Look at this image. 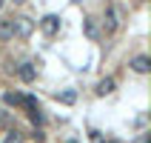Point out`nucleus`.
Returning <instances> with one entry per match:
<instances>
[{
    "mask_svg": "<svg viewBox=\"0 0 151 143\" xmlns=\"http://www.w3.org/2000/svg\"><path fill=\"white\" fill-rule=\"evenodd\" d=\"M12 29H14L17 37H32V32H34V20H32V17H26V15L12 17Z\"/></svg>",
    "mask_w": 151,
    "mask_h": 143,
    "instance_id": "nucleus-1",
    "label": "nucleus"
},
{
    "mask_svg": "<svg viewBox=\"0 0 151 143\" xmlns=\"http://www.w3.org/2000/svg\"><path fill=\"white\" fill-rule=\"evenodd\" d=\"M103 26H106V32H109V34H114V32L120 29V9H117V6H109V9H106Z\"/></svg>",
    "mask_w": 151,
    "mask_h": 143,
    "instance_id": "nucleus-2",
    "label": "nucleus"
},
{
    "mask_svg": "<svg viewBox=\"0 0 151 143\" xmlns=\"http://www.w3.org/2000/svg\"><path fill=\"white\" fill-rule=\"evenodd\" d=\"M40 32L49 34V37H54V34L60 32V17H57V15H46V17L40 20Z\"/></svg>",
    "mask_w": 151,
    "mask_h": 143,
    "instance_id": "nucleus-3",
    "label": "nucleus"
},
{
    "mask_svg": "<svg viewBox=\"0 0 151 143\" xmlns=\"http://www.w3.org/2000/svg\"><path fill=\"white\" fill-rule=\"evenodd\" d=\"M17 75H20V80L32 83L34 77H37V63H34V60H26V63H20V66H17Z\"/></svg>",
    "mask_w": 151,
    "mask_h": 143,
    "instance_id": "nucleus-4",
    "label": "nucleus"
},
{
    "mask_svg": "<svg viewBox=\"0 0 151 143\" xmlns=\"http://www.w3.org/2000/svg\"><path fill=\"white\" fill-rule=\"evenodd\" d=\"M131 69H134L137 75H145L151 69V60H148V54H137L134 60H131Z\"/></svg>",
    "mask_w": 151,
    "mask_h": 143,
    "instance_id": "nucleus-5",
    "label": "nucleus"
},
{
    "mask_svg": "<svg viewBox=\"0 0 151 143\" xmlns=\"http://www.w3.org/2000/svg\"><path fill=\"white\" fill-rule=\"evenodd\" d=\"M114 89H117V80L114 77H103L100 83H97V94H111Z\"/></svg>",
    "mask_w": 151,
    "mask_h": 143,
    "instance_id": "nucleus-6",
    "label": "nucleus"
},
{
    "mask_svg": "<svg viewBox=\"0 0 151 143\" xmlns=\"http://www.w3.org/2000/svg\"><path fill=\"white\" fill-rule=\"evenodd\" d=\"M83 29H86V34H88L91 40H97V37H100V29H97V20H91V17H86V20H83Z\"/></svg>",
    "mask_w": 151,
    "mask_h": 143,
    "instance_id": "nucleus-7",
    "label": "nucleus"
},
{
    "mask_svg": "<svg viewBox=\"0 0 151 143\" xmlns=\"http://www.w3.org/2000/svg\"><path fill=\"white\" fill-rule=\"evenodd\" d=\"M12 37H14L12 20H0V40H12Z\"/></svg>",
    "mask_w": 151,
    "mask_h": 143,
    "instance_id": "nucleus-8",
    "label": "nucleus"
},
{
    "mask_svg": "<svg viewBox=\"0 0 151 143\" xmlns=\"http://www.w3.org/2000/svg\"><path fill=\"white\" fill-rule=\"evenodd\" d=\"M3 143H23V135H20L17 129H12V132H6V137H3Z\"/></svg>",
    "mask_w": 151,
    "mask_h": 143,
    "instance_id": "nucleus-9",
    "label": "nucleus"
},
{
    "mask_svg": "<svg viewBox=\"0 0 151 143\" xmlns=\"http://www.w3.org/2000/svg\"><path fill=\"white\" fill-rule=\"evenodd\" d=\"M57 100H63V103H74V100H77V92H74V89H68V92H60V94H57Z\"/></svg>",
    "mask_w": 151,
    "mask_h": 143,
    "instance_id": "nucleus-10",
    "label": "nucleus"
},
{
    "mask_svg": "<svg viewBox=\"0 0 151 143\" xmlns=\"http://www.w3.org/2000/svg\"><path fill=\"white\" fill-rule=\"evenodd\" d=\"M6 103L17 106V103H23V94H17V92H9V94H6Z\"/></svg>",
    "mask_w": 151,
    "mask_h": 143,
    "instance_id": "nucleus-11",
    "label": "nucleus"
},
{
    "mask_svg": "<svg viewBox=\"0 0 151 143\" xmlns=\"http://www.w3.org/2000/svg\"><path fill=\"white\" fill-rule=\"evenodd\" d=\"M91 140H94V143H106V140H103V135H100V132H97V129H94V132H91Z\"/></svg>",
    "mask_w": 151,
    "mask_h": 143,
    "instance_id": "nucleus-12",
    "label": "nucleus"
},
{
    "mask_svg": "<svg viewBox=\"0 0 151 143\" xmlns=\"http://www.w3.org/2000/svg\"><path fill=\"white\" fill-rule=\"evenodd\" d=\"M134 143H148V135H140V137H134Z\"/></svg>",
    "mask_w": 151,
    "mask_h": 143,
    "instance_id": "nucleus-13",
    "label": "nucleus"
},
{
    "mask_svg": "<svg viewBox=\"0 0 151 143\" xmlns=\"http://www.w3.org/2000/svg\"><path fill=\"white\" fill-rule=\"evenodd\" d=\"M3 120H6V112H3V109H0V123H3Z\"/></svg>",
    "mask_w": 151,
    "mask_h": 143,
    "instance_id": "nucleus-14",
    "label": "nucleus"
},
{
    "mask_svg": "<svg viewBox=\"0 0 151 143\" xmlns=\"http://www.w3.org/2000/svg\"><path fill=\"white\" fill-rule=\"evenodd\" d=\"M14 3H17V6H20V3H26V0H14Z\"/></svg>",
    "mask_w": 151,
    "mask_h": 143,
    "instance_id": "nucleus-15",
    "label": "nucleus"
},
{
    "mask_svg": "<svg viewBox=\"0 0 151 143\" xmlns=\"http://www.w3.org/2000/svg\"><path fill=\"white\" fill-rule=\"evenodd\" d=\"M0 9H3V0H0Z\"/></svg>",
    "mask_w": 151,
    "mask_h": 143,
    "instance_id": "nucleus-16",
    "label": "nucleus"
},
{
    "mask_svg": "<svg viewBox=\"0 0 151 143\" xmlns=\"http://www.w3.org/2000/svg\"><path fill=\"white\" fill-rule=\"evenodd\" d=\"M109 143H117V140H109Z\"/></svg>",
    "mask_w": 151,
    "mask_h": 143,
    "instance_id": "nucleus-17",
    "label": "nucleus"
},
{
    "mask_svg": "<svg viewBox=\"0 0 151 143\" xmlns=\"http://www.w3.org/2000/svg\"><path fill=\"white\" fill-rule=\"evenodd\" d=\"M68 143H74V140H68Z\"/></svg>",
    "mask_w": 151,
    "mask_h": 143,
    "instance_id": "nucleus-18",
    "label": "nucleus"
}]
</instances>
